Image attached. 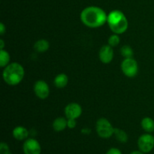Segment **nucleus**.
<instances>
[{
    "instance_id": "21",
    "label": "nucleus",
    "mask_w": 154,
    "mask_h": 154,
    "mask_svg": "<svg viewBox=\"0 0 154 154\" xmlns=\"http://www.w3.org/2000/svg\"><path fill=\"white\" fill-rule=\"evenodd\" d=\"M77 126L76 119H67V126L69 129H75Z\"/></svg>"
},
{
    "instance_id": "16",
    "label": "nucleus",
    "mask_w": 154,
    "mask_h": 154,
    "mask_svg": "<svg viewBox=\"0 0 154 154\" xmlns=\"http://www.w3.org/2000/svg\"><path fill=\"white\" fill-rule=\"evenodd\" d=\"M114 135H115L116 139L120 143H126L128 141V135L124 130L118 129V128H114Z\"/></svg>"
},
{
    "instance_id": "18",
    "label": "nucleus",
    "mask_w": 154,
    "mask_h": 154,
    "mask_svg": "<svg viewBox=\"0 0 154 154\" xmlns=\"http://www.w3.org/2000/svg\"><path fill=\"white\" fill-rule=\"evenodd\" d=\"M120 54L124 57V59L132 58L134 55V52L132 48L129 45H124L120 48Z\"/></svg>"
},
{
    "instance_id": "23",
    "label": "nucleus",
    "mask_w": 154,
    "mask_h": 154,
    "mask_svg": "<svg viewBox=\"0 0 154 154\" xmlns=\"http://www.w3.org/2000/svg\"><path fill=\"white\" fill-rule=\"evenodd\" d=\"M5 32H6L5 26L4 25L3 23H0V34H1V35H3Z\"/></svg>"
},
{
    "instance_id": "12",
    "label": "nucleus",
    "mask_w": 154,
    "mask_h": 154,
    "mask_svg": "<svg viewBox=\"0 0 154 154\" xmlns=\"http://www.w3.org/2000/svg\"><path fill=\"white\" fill-rule=\"evenodd\" d=\"M52 126L55 132H63V131H64L66 129V127H68L67 119L63 117H57L53 122Z\"/></svg>"
},
{
    "instance_id": "6",
    "label": "nucleus",
    "mask_w": 154,
    "mask_h": 154,
    "mask_svg": "<svg viewBox=\"0 0 154 154\" xmlns=\"http://www.w3.org/2000/svg\"><path fill=\"white\" fill-rule=\"evenodd\" d=\"M138 147L141 151L148 153L154 148V136L151 133L143 134L138 138Z\"/></svg>"
},
{
    "instance_id": "11",
    "label": "nucleus",
    "mask_w": 154,
    "mask_h": 154,
    "mask_svg": "<svg viewBox=\"0 0 154 154\" xmlns=\"http://www.w3.org/2000/svg\"><path fill=\"white\" fill-rule=\"evenodd\" d=\"M29 131L26 128L22 126H16L12 131L13 137L17 141H23L26 140L29 137Z\"/></svg>"
},
{
    "instance_id": "13",
    "label": "nucleus",
    "mask_w": 154,
    "mask_h": 154,
    "mask_svg": "<svg viewBox=\"0 0 154 154\" xmlns=\"http://www.w3.org/2000/svg\"><path fill=\"white\" fill-rule=\"evenodd\" d=\"M69 83V78L67 75L64 73H60L55 77L54 80V84L57 88L63 89L67 86Z\"/></svg>"
},
{
    "instance_id": "9",
    "label": "nucleus",
    "mask_w": 154,
    "mask_h": 154,
    "mask_svg": "<svg viewBox=\"0 0 154 154\" xmlns=\"http://www.w3.org/2000/svg\"><path fill=\"white\" fill-rule=\"evenodd\" d=\"M64 113L67 119H78L82 114V108L78 103L72 102L65 107Z\"/></svg>"
},
{
    "instance_id": "24",
    "label": "nucleus",
    "mask_w": 154,
    "mask_h": 154,
    "mask_svg": "<svg viewBox=\"0 0 154 154\" xmlns=\"http://www.w3.org/2000/svg\"><path fill=\"white\" fill-rule=\"evenodd\" d=\"M5 48V42L2 39H0V50H3Z\"/></svg>"
},
{
    "instance_id": "22",
    "label": "nucleus",
    "mask_w": 154,
    "mask_h": 154,
    "mask_svg": "<svg viewBox=\"0 0 154 154\" xmlns=\"http://www.w3.org/2000/svg\"><path fill=\"white\" fill-rule=\"evenodd\" d=\"M105 154H122V152L120 151V150H119L118 148L112 147V148L109 149Z\"/></svg>"
},
{
    "instance_id": "25",
    "label": "nucleus",
    "mask_w": 154,
    "mask_h": 154,
    "mask_svg": "<svg viewBox=\"0 0 154 154\" xmlns=\"http://www.w3.org/2000/svg\"><path fill=\"white\" fill-rule=\"evenodd\" d=\"M130 154H145L144 153H143L142 151H141V150H134V151L131 152Z\"/></svg>"
},
{
    "instance_id": "10",
    "label": "nucleus",
    "mask_w": 154,
    "mask_h": 154,
    "mask_svg": "<svg viewBox=\"0 0 154 154\" xmlns=\"http://www.w3.org/2000/svg\"><path fill=\"white\" fill-rule=\"evenodd\" d=\"M114 48L110 46L109 45H103L100 48L99 52V57L100 61L104 64H108L111 63L114 59Z\"/></svg>"
},
{
    "instance_id": "3",
    "label": "nucleus",
    "mask_w": 154,
    "mask_h": 154,
    "mask_svg": "<svg viewBox=\"0 0 154 154\" xmlns=\"http://www.w3.org/2000/svg\"><path fill=\"white\" fill-rule=\"evenodd\" d=\"M107 23L114 34L120 35L124 33L129 26L127 17L120 10H113L108 14Z\"/></svg>"
},
{
    "instance_id": "2",
    "label": "nucleus",
    "mask_w": 154,
    "mask_h": 154,
    "mask_svg": "<svg viewBox=\"0 0 154 154\" xmlns=\"http://www.w3.org/2000/svg\"><path fill=\"white\" fill-rule=\"evenodd\" d=\"M25 75L24 68L18 63H9L4 69L2 78L5 83L9 86H16L23 81Z\"/></svg>"
},
{
    "instance_id": "5",
    "label": "nucleus",
    "mask_w": 154,
    "mask_h": 154,
    "mask_svg": "<svg viewBox=\"0 0 154 154\" xmlns=\"http://www.w3.org/2000/svg\"><path fill=\"white\" fill-rule=\"evenodd\" d=\"M121 70L125 76L134 78L138 73V64L133 58L124 59L121 63Z\"/></svg>"
},
{
    "instance_id": "7",
    "label": "nucleus",
    "mask_w": 154,
    "mask_h": 154,
    "mask_svg": "<svg viewBox=\"0 0 154 154\" xmlns=\"http://www.w3.org/2000/svg\"><path fill=\"white\" fill-rule=\"evenodd\" d=\"M23 151L24 154H41L42 147L35 138H27L23 144Z\"/></svg>"
},
{
    "instance_id": "8",
    "label": "nucleus",
    "mask_w": 154,
    "mask_h": 154,
    "mask_svg": "<svg viewBox=\"0 0 154 154\" xmlns=\"http://www.w3.org/2000/svg\"><path fill=\"white\" fill-rule=\"evenodd\" d=\"M35 95L40 99H45L49 96L50 88L47 82L42 80L36 81L33 87Z\"/></svg>"
},
{
    "instance_id": "4",
    "label": "nucleus",
    "mask_w": 154,
    "mask_h": 154,
    "mask_svg": "<svg viewBox=\"0 0 154 154\" xmlns=\"http://www.w3.org/2000/svg\"><path fill=\"white\" fill-rule=\"evenodd\" d=\"M96 129L98 135L102 138H109L114 135V128L111 122L106 118H99L96 121Z\"/></svg>"
},
{
    "instance_id": "20",
    "label": "nucleus",
    "mask_w": 154,
    "mask_h": 154,
    "mask_svg": "<svg viewBox=\"0 0 154 154\" xmlns=\"http://www.w3.org/2000/svg\"><path fill=\"white\" fill-rule=\"evenodd\" d=\"M0 154H12L8 144L2 142L0 144Z\"/></svg>"
},
{
    "instance_id": "19",
    "label": "nucleus",
    "mask_w": 154,
    "mask_h": 154,
    "mask_svg": "<svg viewBox=\"0 0 154 154\" xmlns=\"http://www.w3.org/2000/svg\"><path fill=\"white\" fill-rule=\"evenodd\" d=\"M120 42V38L119 36V35L114 34L111 35L109 38H108V45H109L110 46L112 47V48H115V47L118 46Z\"/></svg>"
},
{
    "instance_id": "17",
    "label": "nucleus",
    "mask_w": 154,
    "mask_h": 154,
    "mask_svg": "<svg viewBox=\"0 0 154 154\" xmlns=\"http://www.w3.org/2000/svg\"><path fill=\"white\" fill-rule=\"evenodd\" d=\"M10 54L5 50H0V66L5 68L10 62Z\"/></svg>"
},
{
    "instance_id": "1",
    "label": "nucleus",
    "mask_w": 154,
    "mask_h": 154,
    "mask_svg": "<svg viewBox=\"0 0 154 154\" xmlns=\"http://www.w3.org/2000/svg\"><path fill=\"white\" fill-rule=\"evenodd\" d=\"M80 18L84 25L90 28H99L107 23L108 14L98 6H88L83 9Z\"/></svg>"
},
{
    "instance_id": "14",
    "label": "nucleus",
    "mask_w": 154,
    "mask_h": 154,
    "mask_svg": "<svg viewBox=\"0 0 154 154\" xmlns=\"http://www.w3.org/2000/svg\"><path fill=\"white\" fill-rule=\"evenodd\" d=\"M141 126L143 130L147 133H152L154 132V120L151 117H144L141 122Z\"/></svg>"
},
{
    "instance_id": "15",
    "label": "nucleus",
    "mask_w": 154,
    "mask_h": 154,
    "mask_svg": "<svg viewBox=\"0 0 154 154\" xmlns=\"http://www.w3.org/2000/svg\"><path fill=\"white\" fill-rule=\"evenodd\" d=\"M50 44L46 39H39L35 43L34 49L38 53H45L49 49Z\"/></svg>"
}]
</instances>
